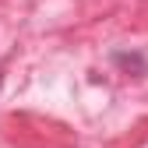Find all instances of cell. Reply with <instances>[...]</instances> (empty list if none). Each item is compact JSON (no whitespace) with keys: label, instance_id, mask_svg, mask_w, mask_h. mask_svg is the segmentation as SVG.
<instances>
[{"label":"cell","instance_id":"7a4b0ae2","mask_svg":"<svg viewBox=\"0 0 148 148\" xmlns=\"http://www.w3.org/2000/svg\"><path fill=\"white\" fill-rule=\"evenodd\" d=\"M0 85H4V71H0Z\"/></svg>","mask_w":148,"mask_h":148},{"label":"cell","instance_id":"6da1fadb","mask_svg":"<svg viewBox=\"0 0 148 148\" xmlns=\"http://www.w3.org/2000/svg\"><path fill=\"white\" fill-rule=\"evenodd\" d=\"M120 67H138V71H145V60L138 57V53H116V57H113Z\"/></svg>","mask_w":148,"mask_h":148}]
</instances>
